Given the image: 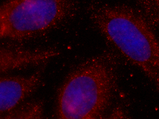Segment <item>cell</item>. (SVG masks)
<instances>
[{
	"mask_svg": "<svg viewBox=\"0 0 159 119\" xmlns=\"http://www.w3.org/2000/svg\"><path fill=\"white\" fill-rule=\"evenodd\" d=\"M103 36L159 86V40L147 23L124 5L98 7L90 13Z\"/></svg>",
	"mask_w": 159,
	"mask_h": 119,
	"instance_id": "obj_1",
	"label": "cell"
},
{
	"mask_svg": "<svg viewBox=\"0 0 159 119\" xmlns=\"http://www.w3.org/2000/svg\"><path fill=\"white\" fill-rule=\"evenodd\" d=\"M105 60H91L70 75L58 96L60 118H96L102 114L114 85L112 71Z\"/></svg>",
	"mask_w": 159,
	"mask_h": 119,
	"instance_id": "obj_2",
	"label": "cell"
},
{
	"mask_svg": "<svg viewBox=\"0 0 159 119\" xmlns=\"http://www.w3.org/2000/svg\"><path fill=\"white\" fill-rule=\"evenodd\" d=\"M71 0H9L0 9V35L23 38L48 29L61 19Z\"/></svg>",
	"mask_w": 159,
	"mask_h": 119,
	"instance_id": "obj_3",
	"label": "cell"
},
{
	"mask_svg": "<svg viewBox=\"0 0 159 119\" xmlns=\"http://www.w3.org/2000/svg\"><path fill=\"white\" fill-rule=\"evenodd\" d=\"M41 71L28 76L1 77L0 116L11 110L37 89L41 82Z\"/></svg>",
	"mask_w": 159,
	"mask_h": 119,
	"instance_id": "obj_4",
	"label": "cell"
},
{
	"mask_svg": "<svg viewBox=\"0 0 159 119\" xmlns=\"http://www.w3.org/2000/svg\"><path fill=\"white\" fill-rule=\"evenodd\" d=\"M58 54L52 51H35L2 48L0 51L1 73L40 64Z\"/></svg>",
	"mask_w": 159,
	"mask_h": 119,
	"instance_id": "obj_5",
	"label": "cell"
},
{
	"mask_svg": "<svg viewBox=\"0 0 159 119\" xmlns=\"http://www.w3.org/2000/svg\"><path fill=\"white\" fill-rule=\"evenodd\" d=\"M42 104L33 102L18 105L14 108L0 116V119L41 118L43 117Z\"/></svg>",
	"mask_w": 159,
	"mask_h": 119,
	"instance_id": "obj_6",
	"label": "cell"
},
{
	"mask_svg": "<svg viewBox=\"0 0 159 119\" xmlns=\"http://www.w3.org/2000/svg\"><path fill=\"white\" fill-rule=\"evenodd\" d=\"M155 4L159 11V0H154Z\"/></svg>",
	"mask_w": 159,
	"mask_h": 119,
	"instance_id": "obj_7",
	"label": "cell"
}]
</instances>
